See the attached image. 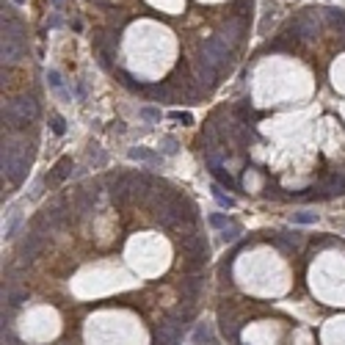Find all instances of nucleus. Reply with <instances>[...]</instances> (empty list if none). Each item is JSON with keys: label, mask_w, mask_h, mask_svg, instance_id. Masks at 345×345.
<instances>
[{"label": "nucleus", "mask_w": 345, "mask_h": 345, "mask_svg": "<svg viewBox=\"0 0 345 345\" xmlns=\"http://www.w3.org/2000/svg\"><path fill=\"white\" fill-rule=\"evenodd\" d=\"M232 56H235V53L221 42L219 36H207V39H202V42H199V50H196V61L210 63L219 75H224V72L229 69Z\"/></svg>", "instance_id": "1"}, {"label": "nucleus", "mask_w": 345, "mask_h": 345, "mask_svg": "<svg viewBox=\"0 0 345 345\" xmlns=\"http://www.w3.org/2000/svg\"><path fill=\"white\" fill-rule=\"evenodd\" d=\"M44 246H47V232H39V229L25 232V238H22V243H20V262L22 265L33 262V257H39V251H42Z\"/></svg>", "instance_id": "2"}, {"label": "nucleus", "mask_w": 345, "mask_h": 345, "mask_svg": "<svg viewBox=\"0 0 345 345\" xmlns=\"http://www.w3.org/2000/svg\"><path fill=\"white\" fill-rule=\"evenodd\" d=\"M180 251H183L185 257H193V254H204V257H210V243H207L204 235L188 232V235H183V240H180Z\"/></svg>", "instance_id": "3"}, {"label": "nucleus", "mask_w": 345, "mask_h": 345, "mask_svg": "<svg viewBox=\"0 0 345 345\" xmlns=\"http://www.w3.org/2000/svg\"><path fill=\"white\" fill-rule=\"evenodd\" d=\"M202 287H204V276H199V274L196 276H188V279L180 282V296H183L185 304H196Z\"/></svg>", "instance_id": "4"}, {"label": "nucleus", "mask_w": 345, "mask_h": 345, "mask_svg": "<svg viewBox=\"0 0 345 345\" xmlns=\"http://www.w3.org/2000/svg\"><path fill=\"white\" fill-rule=\"evenodd\" d=\"M72 169H75V163H72V157H61V160L53 166V171H50L47 177H44V185H50V188H56V185H61L66 177L72 174Z\"/></svg>", "instance_id": "5"}, {"label": "nucleus", "mask_w": 345, "mask_h": 345, "mask_svg": "<svg viewBox=\"0 0 345 345\" xmlns=\"http://www.w3.org/2000/svg\"><path fill=\"white\" fill-rule=\"evenodd\" d=\"M28 125L31 122L17 111L14 102H3V127H8V130H22V127H28Z\"/></svg>", "instance_id": "6"}, {"label": "nucleus", "mask_w": 345, "mask_h": 345, "mask_svg": "<svg viewBox=\"0 0 345 345\" xmlns=\"http://www.w3.org/2000/svg\"><path fill=\"white\" fill-rule=\"evenodd\" d=\"M11 102H14V108H17V111H20L28 122H36V119H39V102H36L33 97H20V99H11Z\"/></svg>", "instance_id": "7"}, {"label": "nucleus", "mask_w": 345, "mask_h": 345, "mask_svg": "<svg viewBox=\"0 0 345 345\" xmlns=\"http://www.w3.org/2000/svg\"><path fill=\"white\" fill-rule=\"evenodd\" d=\"M127 155H130V160H147V163H152V166H160L163 163V157L157 155V152H152L149 147H133Z\"/></svg>", "instance_id": "8"}, {"label": "nucleus", "mask_w": 345, "mask_h": 345, "mask_svg": "<svg viewBox=\"0 0 345 345\" xmlns=\"http://www.w3.org/2000/svg\"><path fill=\"white\" fill-rule=\"evenodd\" d=\"M207 265V257L204 254H193V257H183V274H196Z\"/></svg>", "instance_id": "9"}, {"label": "nucleus", "mask_w": 345, "mask_h": 345, "mask_svg": "<svg viewBox=\"0 0 345 345\" xmlns=\"http://www.w3.org/2000/svg\"><path fill=\"white\" fill-rule=\"evenodd\" d=\"M193 343L202 345V343H213V331H210V323H199L193 329Z\"/></svg>", "instance_id": "10"}, {"label": "nucleus", "mask_w": 345, "mask_h": 345, "mask_svg": "<svg viewBox=\"0 0 345 345\" xmlns=\"http://www.w3.org/2000/svg\"><path fill=\"white\" fill-rule=\"evenodd\" d=\"M240 235H243V226L235 224V221H229V226H226V229H221V240H224V243H232V240L240 238Z\"/></svg>", "instance_id": "11"}, {"label": "nucleus", "mask_w": 345, "mask_h": 345, "mask_svg": "<svg viewBox=\"0 0 345 345\" xmlns=\"http://www.w3.org/2000/svg\"><path fill=\"white\" fill-rule=\"evenodd\" d=\"M290 221H293V224H301V226H307V224H315V221H317V213H310V210H298V213H293V216H290Z\"/></svg>", "instance_id": "12"}, {"label": "nucleus", "mask_w": 345, "mask_h": 345, "mask_svg": "<svg viewBox=\"0 0 345 345\" xmlns=\"http://www.w3.org/2000/svg\"><path fill=\"white\" fill-rule=\"evenodd\" d=\"M6 301H8V307L14 310V307H20L22 301H28V290H6Z\"/></svg>", "instance_id": "13"}, {"label": "nucleus", "mask_w": 345, "mask_h": 345, "mask_svg": "<svg viewBox=\"0 0 345 345\" xmlns=\"http://www.w3.org/2000/svg\"><path fill=\"white\" fill-rule=\"evenodd\" d=\"M160 149L166 152V155H177L180 152V141H177L174 135H163V141H160Z\"/></svg>", "instance_id": "14"}, {"label": "nucleus", "mask_w": 345, "mask_h": 345, "mask_svg": "<svg viewBox=\"0 0 345 345\" xmlns=\"http://www.w3.org/2000/svg\"><path fill=\"white\" fill-rule=\"evenodd\" d=\"M207 224H210L213 229H226V226H229V219H226L224 213H210V216H207Z\"/></svg>", "instance_id": "15"}, {"label": "nucleus", "mask_w": 345, "mask_h": 345, "mask_svg": "<svg viewBox=\"0 0 345 345\" xmlns=\"http://www.w3.org/2000/svg\"><path fill=\"white\" fill-rule=\"evenodd\" d=\"M210 190H213V196H216V202H219L221 207H235V199H232V196H226V193H221V185H219V183L213 185Z\"/></svg>", "instance_id": "16"}, {"label": "nucleus", "mask_w": 345, "mask_h": 345, "mask_svg": "<svg viewBox=\"0 0 345 345\" xmlns=\"http://www.w3.org/2000/svg\"><path fill=\"white\" fill-rule=\"evenodd\" d=\"M47 80H50V86H53V89H56L58 94H61V97H66V94H63V78H61V72L58 69H47Z\"/></svg>", "instance_id": "17"}, {"label": "nucleus", "mask_w": 345, "mask_h": 345, "mask_svg": "<svg viewBox=\"0 0 345 345\" xmlns=\"http://www.w3.org/2000/svg\"><path fill=\"white\" fill-rule=\"evenodd\" d=\"M50 130H53L56 135H63V133H66V122H63L61 113H53V116H50Z\"/></svg>", "instance_id": "18"}, {"label": "nucleus", "mask_w": 345, "mask_h": 345, "mask_svg": "<svg viewBox=\"0 0 345 345\" xmlns=\"http://www.w3.org/2000/svg\"><path fill=\"white\" fill-rule=\"evenodd\" d=\"M138 116L147 122H160V108H152V105H144L141 111H138Z\"/></svg>", "instance_id": "19"}, {"label": "nucleus", "mask_w": 345, "mask_h": 345, "mask_svg": "<svg viewBox=\"0 0 345 345\" xmlns=\"http://www.w3.org/2000/svg\"><path fill=\"white\" fill-rule=\"evenodd\" d=\"M89 160L97 163V166H105V163H108V155H105V152H99L97 147H92V149H89Z\"/></svg>", "instance_id": "20"}, {"label": "nucleus", "mask_w": 345, "mask_h": 345, "mask_svg": "<svg viewBox=\"0 0 345 345\" xmlns=\"http://www.w3.org/2000/svg\"><path fill=\"white\" fill-rule=\"evenodd\" d=\"M20 221H22V216H20V213H14V216H11V221H8V226H6V238H11V235L17 232Z\"/></svg>", "instance_id": "21"}, {"label": "nucleus", "mask_w": 345, "mask_h": 345, "mask_svg": "<svg viewBox=\"0 0 345 345\" xmlns=\"http://www.w3.org/2000/svg\"><path fill=\"white\" fill-rule=\"evenodd\" d=\"M171 119L174 122H183V125H193V116L185 111H171Z\"/></svg>", "instance_id": "22"}, {"label": "nucleus", "mask_w": 345, "mask_h": 345, "mask_svg": "<svg viewBox=\"0 0 345 345\" xmlns=\"http://www.w3.org/2000/svg\"><path fill=\"white\" fill-rule=\"evenodd\" d=\"M78 99H86V86L83 83L78 86Z\"/></svg>", "instance_id": "23"}, {"label": "nucleus", "mask_w": 345, "mask_h": 345, "mask_svg": "<svg viewBox=\"0 0 345 345\" xmlns=\"http://www.w3.org/2000/svg\"><path fill=\"white\" fill-rule=\"evenodd\" d=\"M53 6H61V0H53Z\"/></svg>", "instance_id": "24"}, {"label": "nucleus", "mask_w": 345, "mask_h": 345, "mask_svg": "<svg viewBox=\"0 0 345 345\" xmlns=\"http://www.w3.org/2000/svg\"><path fill=\"white\" fill-rule=\"evenodd\" d=\"M14 3H17V6H22V3H25V0H14Z\"/></svg>", "instance_id": "25"}]
</instances>
